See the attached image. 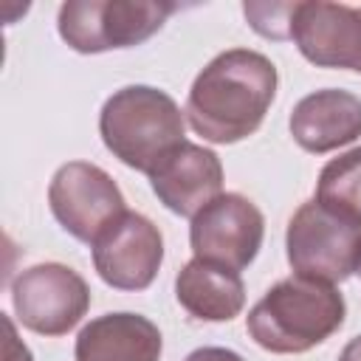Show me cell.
<instances>
[{
    "instance_id": "6da1fadb",
    "label": "cell",
    "mask_w": 361,
    "mask_h": 361,
    "mask_svg": "<svg viewBox=\"0 0 361 361\" xmlns=\"http://www.w3.org/2000/svg\"><path fill=\"white\" fill-rule=\"evenodd\" d=\"M276 65L251 48L217 54L192 82L186 118L212 144H237L254 135L276 96Z\"/></svg>"
},
{
    "instance_id": "7a4b0ae2",
    "label": "cell",
    "mask_w": 361,
    "mask_h": 361,
    "mask_svg": "<svg viewBox=\"0 0 361 361\" xmlns=\"http://www.w3.org/2000/svg\"><path fill=\"white\" fill-rule=\"evenodd\" d=\"M344 296L305 276L279 279L248 310L245 330L268 353L296 355L319 347L344 324Z\"/></svg>"
},
{
    "instance_id": "3957f363",
    "label": "cell",
    "mask_w": 361,
    "mask_h": 361,
    "mask_svg": "<svg viewBox=\"0 0 361 361\" xmlns=\"http://www.w3.org/2000/svg\"><path fill=\"white\" fill-rule=\"evenodd\" d=\"M99 133L104 147L124 166L149 175L166 152L186 141V121L166 90L127 85L104 102L99 113Z\"/></svg>"
},
{
    "instance_id": "277c9868",
    "label": "cell",
    "mask_w": 361,
    "mask_h": 361,
    "mask_svg": "<svg viewBox=\"0 0 361 361\" xmlns=\"http://www.w3.org/2000/svg\"><path fill=\"white\" fill-rule=\"evenodd\" d=\"M178 3L158 0H68L59 6L56 31L79 54H102L147 42Z\"/></svg>"
},
{
    "instance_id": "5b68a950",
    "label": "cell",
    "mask_w": 361,
    "mask_h": 361,
    "mask_svg": "<svg viewBox=\"0 0 361 361\" xmlns=\"http://www.w3.org/2000/svg\"><path fill=\"white\" fill-rule=\"evenodd\" d=\"M285 248L296 276L338 285L358 271L361 223L324 209L313 197L302 203L288 220Z\"/></svg>"
},
{
    "instance_id": "8992f818",
    "label": "cell",
    "mask_w": 361,
    "mask_h": 361,
    "mask_svg": "<svg viewBox=\"0 0 361 361\" xmlns=\"http://www.w3.org/2000/svg\"><path fill=\"white\" fill-rule=\"evenodd\" d=\"M11 305L23 327L39 336H65L90 307V288L62 262H39L11 282Z\"/></svg>"
},
{
    "instance_id": "52a82bcc",
    "label": "cell",
    "mask_w": 361,
    "mask_h": 361,
    "mask_svg": "<svg viewBox=\"0 0 361 361\" xmlns=\"http://www.w3.org/2000/svg\"><path fill=\"white\" fill-rule=\"evenodd\" d=\"M48 206L56 223L87 245H93L99 234L127 212L116 180L102 166L87 161H68L54 172Z\"/></svg>"
},
{
    "instance_id": "ba28073f",
    "label": "cell",
    "mask_w": 361,
    "mask_h": 361,
    "mask_svg": "<svg viewBox=\"0 0 361 361\" xmlns=\"http://www.w3.org/2000/svg\"><path fill=\"white\" fill-rule=\"evenodd\" d=\"M265 237L262 212L237 192H226L203 206L189 226V243L197 259L243 271L259 254Z\"/></svg>"
},
{
    "instance_id": "9c48e42d",
    "label": "cell",
    "mask_w": 361,
    "mask_h": 361,
    "mask_svg": "<svg viewBox=\"0 0 361 361\" xmlns=\"http://www.w3.org/2000/svg\"><path fill=\"white\" fill-rule=\"evenodd\" d=\"M90 248L96 274L116 290L149 288L164 262V237L158 226L130 209L113 220Z\"/></svg>"
},
{
    "instance_id": "30bf717a",
    "label": "cell",
    "mask_w": 361,
    "mask_h": 361,
    "mask_svg": "<svg viewBox=\"0 0 361 361\" xmlns=\"http://www.w3.org/2000/svg\"><path fill=\"white\" fill-rule=\"evenodd\" d=\"M290 39L316 68H347L361 73V6L299 0Z\"/></svg>"
},
{
    "instance_id": "8fae6325",
    "label": "cell",
    "mask_w": 361,
    "mask_h": 361,
    "mask_svg": "<svg viewBox=\"0 0 361 361\" xmlns=\"http://www.w3.org/2000/svg\"><path fill=\"white\" fill-rule=\"evenodd\" d=\"M147 178L158 200L180 217H195L203 206L223 195L220 158L192 141H183L166 152Z\"/></svg>"
},
{
    "instance_id": "7c38bea8",
    "label": "cell",
    "mask_w": 361,
    "mask_h": 361,
    "mask_svg": "<svg viewBox=\"0 0 361 361\" xmlns=\"http://www.w3.org/2000/svg\"><path fill=\"white\" fill-rule=\"evenodd\" d=\"M293 141L313 155L333 152L361 135V99L341 87L302 96L290 113Z\"/></svg>"
},
{
    "instance_id": "4fadbf2b",
    "label": "cell",
    "mask_w": 361,
    "mask_h": 361,
    "mask_svg": "<svg viewBox=\"0 0 361 361\" xmlns=\"http://www.w3.org/2000/svg\"><path fill=\"white\" fill-rule=\"evenodd\" d=\"M161 330L141 313H104L87 322L73 344L76 361H158Z\"/></svg>"
},
{
    "instance_id": "5bb4252c",
    "label": "cell",
    "mask_w": 361,
    "mask_h": 361,
    "mask_svg": "<svg viewBox=\"0 0 361 361\" xmlns=\"http://www.w3.org/2000/svg\"><path fill=\"white\" fill-rule=\"evenodd\" d=\"M175 299L200 322H231L245 305V285L237 271L195 257L175 276Z\"/></svg>"
},
{
    "instance_id": "9a60e30c",
    "label": "cell",
    "mask_w": 361,
    "mask_h": 361,
    "mask_svg": "<svg viewBox=\"0 0 361 361\" xmlns=\"http://www.w3.org/2000/svg\"><path fill=\"white\" fill-rule=\"evenodd\" d=\"M316 200L355 223H361V147L327 161L316 180Z\"/></svg>"
},
{
    "instance_id": "2e32d148",
    "label": "cell",
    "mask_w": 361,
    "mask_h": 361,
    "mask_svg": "<svg viewBox=\"0 0 361 361\" xmlns=\"http://www.w3.org/2000/svg\"><path fill=\"white\" fill-rule=\"evenodd\" d=\"M299 3V0H296ZM296 3H257L248 0L243 3V14L248 20V25L268 37V39H290V20L296 11Z\"/></svg>"
},
{
    "instance_id": "e0dca14e",
    "label": "cell",
    "mask_w": 361,
    "mask_h": 361,
    "mask_svg": "<svg viewBox=\"0 0 361 361\" xmlns=\"http://www.w3.org/2000/svg\"><path fill=\"white\" fill-rule=\"evenodd\" d=\"M3 327H6V341H3V361H34L31 350L17 338L14 322L11 316H3Z\"/></svg>"
},
{
    "instance_id": "ac0fdd59",
    "label": "cell",
    "mask_w": 361,
    "mask_h": 361,
    "mask_svg": "<svg viewBox=\"0 0 361 361\" xmlns=\"http://www.w3.org/2000/svg\"><path fill=\"white\" fill-rule=\"evenodd\" d=\"M186 361H245V358L226 347H200V350H192Z\"/></svg>"
},
{
    "instance_id": "d6986e66",
    "label": "cell",
    "mask_w": 361,
    "mask_h": 361,
    "mask_svg": "<svg viewBox=\"0 0 361 361\" xmlns=\"http://www.w3.org/2000/svg\"><path fill=\"white\" fill-rule=\"evenodd\" d=\"M338 361H361V336H355V338H350V341L344 344Z\"/></svg>"
},
{
    "instance_id": "ffe728a7",
    "label": "cell",
    "mask_w": 361,
    "mask_h": 361,
    "mask_svg": "<svg viewBox=\"0 0 361 361\" xmlns=\"http://www.w3.org/2000/svg\"><path fill=\"white\" fill-rule=\"evenodd\" d=\"M355 274H361V262H358V271H355Z\"/></svg>"
}]
</instances>
